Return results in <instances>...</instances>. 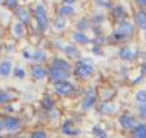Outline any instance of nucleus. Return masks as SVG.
<instances>
[{
    "mask_svg": "<svg viewBox=\"0 0 146 138\" xmlns=\"http://www.w3.org/2000/svg\"><path fill=\"white\" fill-rule=\"evenodd\" d=\"M135 99L139 103H146V91H138L135 95Z\"/></svg>",
    "mask_w": 146,
    "mask_h": 138,
    "instance_id": "nucleus-23",
    "label": "nucleus"
},
{
    "mask_svg": "<svg viewBox=\"0 0 146 138\" xmlns=\"http://www.w3.org/2000/svg\"><path fill=\"white\" fill-rule=\"evenodd\" d=\"M98 1H99L102 5H104V7H106V5H107V7H111V4H110L108 0H98Z\"/></svg>",
    "mask_w": 146,
    "mask_h": 138,
    "instance_id": "nucleus-33",
    "label": "nucleus"
},
{
    "mask_svg": "<svg viewBox=\"0 0 146 138\" xmlns=\"http://www.w3.org/2000/svg\"><path fill=\"white\" fill-rule=\"evenodd\" d=\"M33 137H46V133H43V131H36V133L33 134Z\"/></svg>",
    "mask_w": 146,
    "mask_h": 138,
    "instance_id": "nucleus-32",
    "label": "nucleus"
},
{
    "mask_svg": "<svg viewBox=\"0 0 146 138\" xmlns=\"http://www.w3.org/2000/svg\"><path fill=\"white\" fill-rule=\"evenodd\" d=\"M119 57L122 60H126V61H130V60H134L135 57V52L131 50L130 48H123L119 50Z\"/></svg>",
    "mask_w": 146,
    "mask_h": 138,
    "instance_id": "nucleus-12",
    "label": "nucleus"
},
{
    "mask_svg": "<svg viewBox=\"0 0 146 138\" xmlns=\"http://www.w3.org/2000/svg\"><path fill=\"white\" fill-rule=\"evenodd\" d=\"M14 74H15V77H18V79H23L25 76H26V72H25V69L23 68H15V70H14Z\"/></svg>",
    "mask_w": 146,
    "mask_h": 138,
    "instance_id": "nucleus-24",
    "label": "nucleus"
},
{
    "mask_svg": "<svg viewBox=\"0 0 146 138\" xmlns=\"http://www.w3.org/2000/svg\"><path fill=\"white\" fill-rule=\"evenodd\" d=\"M11 99H12V96L8 92H0V104H4Z\"/></svg>",
    "mask_w": 146,
    "mask_h": 138,
    "instance_id": "nucleus-22",
    "label": "nucleus"
},
{
    "mask_svg": "<svg viewBox=\"0 0 146 138\" xmlns=\"http://www.w3.org/2000/svg\"><path fill=\"white\" fill-rule=\"evenodd\" d=\"M58 12H60V15H61V16H68V15L74 14V8H73L72 4H64V5H61V7H60Z\"/></svg>",
    "mask_w": 146,
    "mask_h": 138,
    "instance_id": "nucleus-15",
    "label": "nucleus"
},
{
    "mask_svg": "<svg viewBox=\"0 0 146 138\" xmlns=\"http://www.w3.org/2000/svg\"><path fill=\"white\" fill-rule=\"evenodd\" d=\"M95 102H96V92H95V90H89L84 98L83 103H81V108L84 111H88L95 106Z\"/></svg>",
    "mask_w": 146,
    "mask_h": 138,
    "instance_id": "nucleus-7",
    "label": "nucleus"
},
{
    "mask_svg": "<svg viewBox=\"0 0 146 138\" xmlns=\"http://www.w3.org/2000/svg\"><path fill=\"white\" fill-rule=\"evenodd\" d=\"M5 5H7L8 8L15 10L16 7H18V3H16V0H5Z\"/></svg>",
    "mask_w": 146,
    "mask_h": 138,
    "instance_id": "nucleus-28",
    "label": "nucleus"
},
{
    "mask_svg": "<svg viewBox=\"0 0 146 138\" xmlns=\"http://www.w3.org/2000/svg\"><path fill=\"white\" fill-rule=\"evenodd\" d=\"M47 76L53 80V81H61V80H68L69 76H70V70H66V69L62 68H57V66H53L49 69L47 72Z\"/></svg>",
    "mask_w": 146,
    "mask_h": 138,
    "instance_id": "nucleus-5",
    "label": "nucleus"
},
{
    "mask_svg": "<svg viewBox=\"0 0 146 138\" xmlns=\"http://www.w3.org/2000/svg\"><path fill=\"white\" fill-rule=\"evenodd\" d=\"M54 92L60 96H69L74 91L72 83H69L68 80H61V81H54Z\"/></svg>",
    "mask_w": 146,
    "mask_h": 138,
    "instance_id": "nucleus-4",
    "label": "nucleus"
},
{
    "mask_svg": "<svg viewBox=\"0 0 146 138\" xmlns=\"http://www.w3.org/2000/svg\"><path fill=\"white\" fill-rule=\"evenodd\" d=\"M53 104H54V103H53V100L49 98V96H46V98L43 99V106H45V108H47V110H52Z\"/></svg>",
    "mask_w": 146,
    "mask_h": 138,
    "instance_id": "nucleus-26",
    "label": "nucleus"
},
{
    "mask_svg": "<svg viewBox=\"0 0 146 138\" xmlns=\"http://www.w3.org/2000/svg\"><path fill=\"white\" fill-rule=\"evenodd\" d=\"M94 72H95L94 65L88 62V61H84V60L78 61L76 66H74V74L77 77H80V79H88V77H91L94 74Z\"/></svg>",
    "mask_w": 146,
    "mask_h": 138,
    "instance_id": "nucleus-2",
    "label": "nucleus"
},
{
    "mask_svg": "<svg viewBox=\"0 0 146 138\" xmlns=\"http://www.w3.org/2000/svg\"><path fill=\"white\" fill-rule=\"evenodd\" d=\"M135 22L142 30H146V12L145 11H138V12H137L135 14Z\"/></svg>",
    "mask_w": 146,
    "mask_h": 138,
    "instance_id": "nucleus-13",
    "label": "nucleus"
},
{
    "mask_svg": "<svg viewBox=\"0 0 146 138\" xmlns=\"http://www.w3.org/2000/svg\"><path fill=\"white\" fill-rule=\"evenodd\" d=\"M12 70V62L10 60H3L0 62V76L1 77H8Z\"/></svg>",
    "mask_w": 146,
    "mask_h": 138,
    "instance_id": "nucleus-11",
    "label": "nucleus"
},
{
    "mask_svg": "<svg viewBox=\"0 0 146 138\" xmlns=\"http://www.w3.org/2000/svg\"><path fill=\"white\" fill-rule=\"evenodd\" d=\"M0 49H1V45H0Z\"/></svg>",
    "mask_w": 146,
    "mask_h": 138,
    "instance_id": "nucleus-38",
    "label": "nucleus"
},
{
    "mask_svg": "<svg viewBox=\"0 0 146 138\" xmlns=\"http://www.w3.org/2000/svg\"><path fill=\"white\" fill-rule=\"evenodd\" d=\"M12 33H14V35L16 38H22L25 35V25L22 22H16L12 26Z\"/></svg>",
    "mask_w": 146,
    "mask_h": 138,
    "instance_id": "nucleus-14",
    "label": "nucleus"
},
{
    "mask_svg": "<svg viewBox=\"0 0 146 138\" xmlns=\"http://www.w3.org/2000/svg\"><path fill=\"white\" fill-rule=\"evenodd\" d=\"M87 27H88V22L84 21V19L78 23V30H84V29H87Z\"/></svg>",
    "mask_w": 146,
    "mask_h": 138,
    "instance_id": "nucleus-31",
    "label": "nucleus"
},
{
    "mask_svg": "<svg viewBox=\"0 0 146 138\" xmlns=\"http://www.w3.org/2000/svg\"><path fill=\"white\" fill-rule=\"evenodd\" d=\"M133 31H134V27H133V25L131 23H129V22H120L119 25H118V27H116V30H115L114 35H112V38H114L116 42H122L123 39H126V38H129L133 34Z\"/></svg>",
    "mask_w": 146,
    "mask_h": 138,
    "instance_id": "nucleus-1",
    "label": "nucleus"
},
{
    "mask_svg": "<svg viewBox=\"0 0 146 138\" xmlns=\"http://www.w3.org/2000/svg\"><path fill=\"white\" fill-rule=\"evenodd\" d=\"M15 14H16V16H18L19 22H22L23 25L30 23V12H29L26 8H23V7H16Z\"/></svg>",
    "mask_w": 146,
    "mask_h": 138,
    "instance_id": "nucleus-8",
    "label": "nucleus"
},
{
    "mask_svg": "<svg viewBox=\"0 0 146 138\" xmlns=\"http://www.w3.org/2000/svg\"><path fill=\"white\" fill-rule=\"evenodd\" d=\"M1 129H4L5 131H16L21 129V122L12 117H7L1 121Z\"/></svg>",
    "mask_w": 146,
    "mask_h": 138,
    "instance_id": "nucleus-6",
    "label": "nucleus"
},
{
    "mask_svg": "<svg viewBox=\"0 0 146 138\" xmlns=\"http://www.w3.org/2000/svg\"><path fill=\"white\" fill-rule=\"evenodd\" d=\"M64 1H65V4H74V1H76V0H64Z\"/></svg>",
    "mask_w": 146,
    "mask_h": 138,
    "instance_id": "nucleus-35",
    "label": "nucleus"
},
{
    "mask_svg": "<svg viewBox=\"0 0 146 138\" xmlns=\"http://www.w3.org/2000/svg\"><path fill=\"white\" fill-rule=\"evenodd\" d=\"M45 58H46L45 52H42V50H35V52H33V60H34V61L41 62V61H43Z\"/></svg>",
    "mask_w": 146,
    "mask_h": 138,
    "instance_id": "nucleus-21",
    "label": "nucleus"
},
{
    "mask_svg": "<svg viewBox=\"0 0 146 138\" xmlns=\"http://www.w3.org/2000/svg\"><path fill=\"white\" fill-rule=\"evenodd\" d=\"M31 74H33V77L36 80H43V79H46V76H47V70L45 68H42L41 65H34L31 68Z\"/></svg>",
    "mask_w": 146,
    "mask_h": 138,
    "instance_id": "nucleus-10",
    "label": "nucleus"
},
{
    "mask_svg": "<svg viewBox=\"0 0 146 138\" xmlns=\"http://www.w3.org/2000/svg\"><path fill=\"white\" fill-rule=\"evenodd\" d=\"M73 39L78 43H88L89 42V38L84 34V31H77L73 34Z\"/></svg>",
    "mask_w": 146,
    "mask_h": 138,
    "instance_id": "nucleus-16",
    "label": "nucleus"
},
{
    "mask_svg": "<svg viewBox=\"0 0 146 138\" xmlns=\"http://www.w3.org/2000/svg\"><path fill=\"white\" fill-rule=\"evenodd\" d=\"M0 130H1V125H0Z\"/></svg>",
    "mask_w": 146,
    "mask_h": 138,
    "instance_id": "nucleus-37",
    "label": "nucleus"
},
{
    "mask_svg": "<svg viewBox=\"0 0 146 138\" xmlns=\"http://www.w3.org/2000/svg\"><path fill=\"white\" fill-rule=\"evenodd\" d=\"M143 72L146 73V62H145V65H143Z\"/></svg>",
    "mask_w": 146,
    "mask_h": 138,
    "instance_id": "nucleus-36",
    "label": "nucleus"
},
{
    "mask_svg": "<svg viewBox=\"0 0 146 138\" xmlns=\"http://www.w3.org/2000/svg\"><path fill=\"white\" fill-rule=\"evenodd\" d=\"M64 52H65V54H66V56L72 57V58H77L78 56H80L78 50L74 48V46H72V45H68V46H65Z\"/></svg>",
    "mask_w": 146,
    "mask_h": 138,
    "instance_id": "nucleus-18",
    "label": "nucleus"
},
{
    "mask_svg": "<svg viewBox=\"0 0 146 138\" xmlns=\"http://www.w3.org/2000/svg\"><path fill=\"white\" fill-rule=\"evenodd\" d=\"M134 137L146 138V125H138L137 127H134Z\"/></svg>",
    "mask_w": 146,
    "mask_h": 138,
    "instance_id": "nucleus-17",
    "label": "nucleus"
},
{
    "mask_svg": "<svg viewBox=\"0 0 146 138\" xmlns=\"http://www.w3.org/2000/svg\"><path fill=\"white\" fill-rule=\"evenodd\" d=\"M62 131H64L65 134H73V133H74V131L72 130V122H70V121H68V122L64 125Z\"/></svg>",
    "mask_w": 146,
    "mask_h": 138,
    "instance_id": "nucleus-25",
    "label": "nucleus"
},
{
    "mask_svg": "<svg viewBox=\"0 0 146 138\" xmlns=\"http://www.w3.org/2000/svg\"><path fill=\"white\" fill-rule=\"evenodd\" d=\"M92 133L96 134V135H99V137H107V134H106L104 131H102V130L99 129V126H96V127L92 130Z\"/></svg>",
    "mask_w": 146,
    "mask_h": 138,
    "instance_id": "nucleus-29",
    "label": "nucleus"
},
{
    "mask_svg": "<svg viewBox=\"0 0 146 138\" xmlns=\"http://www.w3.org/2000/svg\"><path fill=\"white\" fill-rule=\"evenodd\" d=\"M139 112H141L142 117L146 118V103H142L141 106H139Z\"/></svg>",
    "mask_w": 146,
    "mask_h": 138,
    "instance_id": "nucleus-30",
    "label": "nucleus"
},
{
    "mask_svg": "<svg viewBox=\"0 0 146 138\" xmlns=\"http://www.w3.org/2000/svg\"><path fill=\"white\" fill-rule=\"evenodd\" d=\"M53 66H57V68H62V69H66V70H70V65L64 61V60H54L53 61Z\"/></svg>",
    "mask_w": 146,
    "mask_h": 138,
    "instance_id": "nucleus-20",
    "label": "nucleus"
},
{
    "mask_svg": "<svg viewBox=\"0 0 146 138\" xmlns=\"http://www.w3.org/2000/svg\"><path fill=\"white\" fill-rule=\"evenodd\" d=\"M137 3L141 5V7H146V0H137Z\"/></svg>",
    "mask_w": 146,
    "mask_h": 138,
    "instance_id": "nucleus-34",
    "label": "nucleus"
},
{
    "mask_svg": "<svg viewBox=\"0 0 146 138\" xmlns=\"http://www.w3.org/2000/svg\"><path fill=\"white\" fill-rule=\"evenodd\" d=\"M0 1H1V0H0Z\"/></svg>",
    "mask_w": 146,
    "mask_h": 138,
    "instance_id": "nucleus-39",
    "label": "nucleus"
},
{
    "mask_svg": "<svg viewBox=\"0 0 146 138\" xmlns=\"http://www.w3.org/2000/svg\"><path fill=\"white\" fill-rule=\"evenodd\" d=\"M35 21L38 25V29L41 31H46L47 27H49V19H47V14L46 10L42 4H38L35 8Z\"/></svg>",
    "mask_w": 146,
    "mask_h": 138,
    "instance_id": "nucleus-3",
    "label": "nucleus"
},
{
    "mask_svg": "<svg viewBox=\"0 0 146 138\" xmlns=\"http://www.w3.org/2000/svg\"><path fill=\"white\" fill-rule=\"evenodd\" d=\"M119 123L125 130H131V129L135 127V121H134V118L130 117V115H122V117L119 118Z\"/></svg>",
    "mask_w": 146,
    "mask_h": 138,
    "instance_id": "nucleus-9",
    "label": "nucleus"
},
{
    "mask_svg": "<svg viewBox=\"0 0 146 138\" xmlns=\"http://www.w3.org/2000/svg\"><path fill=\"white\" fill-rule=\"evenodd\" d=\"M65 26H66V21L64 19V16L57 18L56 22H54V29H56L57 31H62L64 29H65Z\"/></svg>",
    "mask_w": 146,
    "mask_h": 138,
    "instance_id": "nucleus-19",
    "label": "nucleus"
},
{
    "mask_svg": "<svg viewBox=\"0 0 146 138\" xmlns=\"http://www.w3.org/2000/svg\"><path fill=\"white\" fill-rule=\"evenodd\" d=\"M114 15L116 16V18H120V16L125 15V10H123V7H120V5L115 7L114 8Z\"/></svg>",
    "mask_w": 146,
    "mask_h": 138,
    "instance_id": "nucleus-27",
    "label": "nucleus"
}]
</instances>
